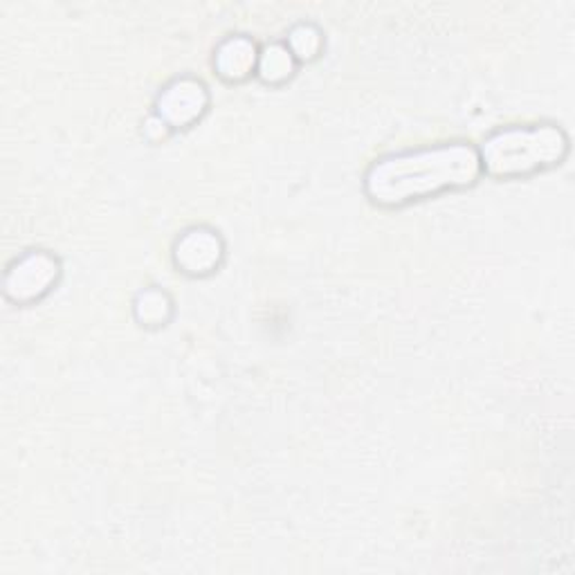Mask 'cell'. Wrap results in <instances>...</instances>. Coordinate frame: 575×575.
I'll use <instances>...</instances> for the list:
<instances>
[{
	"mask_svg": "<svg viewBox=\"0 0 575 575\" xmlns=\"http://www.w3.org/2000/svg\"><path fill=\"white\" fill-rule=\"evenodd\" d=\"M55 275H57V265L48 256L43 254L27 256L23 263H19V268H14V273H10L8 288L16 299L34 297L48 288Z\"/></svg>",
	"mask_w": 575,
	"mask_h": 575,
	"instance_id": "277c9868",
	"label": "cell"
},
{
	"mask_svg": "<svg viewBox=\"0 0 575 575\" xmlns=\"http://www.w3.org/2000/svg\"><path fill=\"white\" fill-rule=\"evenodd\" d=\"M566 147V136L555 126L508 128L485 142L479 158L491 173L515 175L560 162Z\"/></svg>",
	"mask_w": 575,
	"mask_h": 575,
	"instance_id": "7a4b0ae2",
	"label": "cell"
},
{
	"mask_svg": "<svg viewBox=\"0 0 575 575\" xmlns=\"http://www.w3.org/2000/svg\"><path fill=\"white\" fill-rule=\"evenodd\" d=\"M254 59H256L254 57V46H250V43L243 41V38H237V41H230L228 46L220 50L218 68L226 77L239 79V77H245L252 70Z\"/></svg>",
	"mask_w": 575,
	"mask_h": 575,
	"instance_id": "8992f818",
	"label": "cell"
},
{
	"mask_svg": "<svg viewBox=\"0 0 575 575\" xmlns=\"http://www.w3.org/2000/svg\"><path fill=\"white\" fill-rule=\"evenodd\" d=\"M205 88L194 81H179L166 88L160 100V115L169 124H187L205 108Z\"/></svg>",
	"mask_w": 575,
	"mask_h": 575,
	"instance_id": "3957f363",
	"label": "cell"
},
{
	"mask_svg": "<svg viewBox=\"0 0 575 575\" xmlns=\"http://www.w3.org/2000/svg\"><path fill=\"white\" fill-rule=\"evenodd\" d=\"M481 158L465 145H448L380 160L367 175V192L382 205H401L440 189L472 185Z\"/></svg>",
	"mask_w": 575,
	"mask_h": 575,
	"instance_id": "6da1fadb",
	"label": "cell"
},
{
	"mask_svg": "<svg viewBox=\"0 0 575 575\" xmlns=\"http://www.w3.org/2000/svg\"><path fill=\"white\" fill-rule=\"evenodd\" d=\"M220 245L209 232H189L179 245V263L189 273H205L218 261Z\"/></svg>",
	"mask_w": 575,
	"mask_h": 575,
	"instance_id": "5b68a950",
	"label": "cell"
},
{
	"mask_svg": "<svg viewBox=\"0 0 575 575\" xmlns=\"http://www.w3.org/2000/svg\"><path fill=\"white\" fill-rule=\"evenodd\" d=\"M261 72L265 79H277V77H286L290 72V57L286 50L281 48H273L265 53V57L261 59Z\"/></svg>",
	"mask_w": 575,
	"mask_h": 575,
	"instance_id": "52a82bcc",
	"label": "cell"
}]
</instances>
